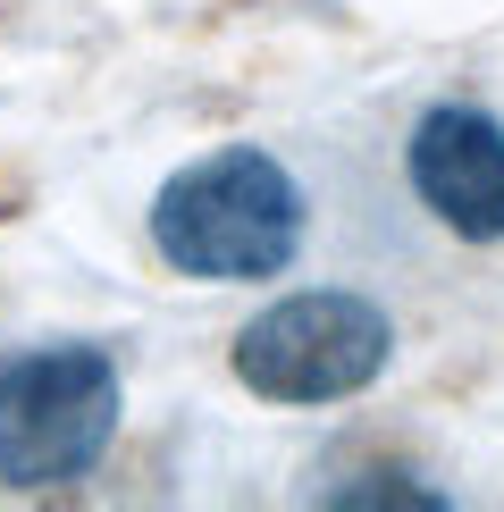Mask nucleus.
<instances>
[{
    "label": "nucleus",
    "instance_id": "39448f33",
    "mask_svg": "<svg viewBox=\"0 0 504 512\" xmlns=\"http://www.w3.org/2000/svg\"><path fill=\"white\" fill-rule=\"evenodd\" d=\"M328 504H412V512H437L446 496H437L429 479H412V471H362V479H336Z\"/></svg>",
    "mask_w": 504,
    "mask_h": 512
},
{
    "label": "nucleus",
    "instance_id": "7ed1b4c3",
    "mask_svg": "<svg viewBox=\"0 0 504 512\" xmlns=\"http://www.w3.org/2000/svg\"><path fill=\"white\" fill-rule=\"evenodd\" d=\"M227 361L261 403H345L395 361V319L353 286H303L252 311Z\"/></svg>",
    "mask_w": 504,
    "mask_h": 512
},
{
    "label": "nucleus",
    "instance_id": "f257e3e1",
    "mask_svg": "<svg viewBox=\"0 0 504 512\" xmlns=\"http://www.w3.org/2000/svg\"><path fill=\"white\" fill-rule=\"evenodd\" d=\"M152 244L177 277H202V286L286 277V261L303 252V185L261 143L202 152L152 194Z\"/></svg>",
    "mask_w": 504,
    "mask_h": 512
},
{
    "label": "nucleus",
    "instance_id": "20e7f679",
    "mask_svg": "<svg viewBox=\"0 0 504 512\" xmlns=\"http://www.w3.org/2000/svg\"><path fill=\"white\" fill-rule=\"evenodd\" d=\"M404 177L420 210L462 244H504V126L471 101H437L420 110L404 143Z\"/></svg>",
    "mask_w": 504,
    "mask_h": 512
},
{
    "label": "nucleus",
    "instance_id": "f03ea898",
    "mask_svg": "<svg viewBox=\"0 0 504 512\" xmlns=\"http://www.w3.org/2000/svg\"><path fill=\"white\" fill-rule=\"evenodd\" d=\"M118 361L101 345H34L0 370V487L17 496H59L93 479L118 445Z\"/></svg>",
    "mask_w": 504,
    "mask_h": 512
}]
</instances>
